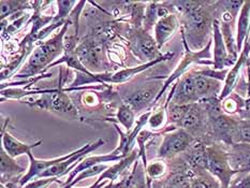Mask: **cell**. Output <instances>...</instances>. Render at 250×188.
Listing matches in <instances>:
<instances>
[{
	"mask_svg": "<svg viewBox=\"0 0 250 188\" xmlns=\"http://www.w3.org/2000/svg\"><path fill=\"white\" fill-rule=\"evenodd\" d=\"M250 36V1L244 2L238 18L236 20V45L241 54L244 45Z\"/></svg>",
	"mask_w": 250,
	"mask_h": 188,
	"instance_id": "obj_19",
	"label": "cell"
},
{
	"mask_svg": "<svg viewBox=\"0 0 250 188\" xmlns=\"http://www.w3.org/2000/svg\"><path fill=\"white\" fill-rule=\"evenodd\" d=\"M66 91L67 89L62 88L61 80L59 87L57 89L43 90L39 99L32 100V102H28L26 104L40 107L43 110L57 113V114H66L74 117L78 115L77 107L73 104L70 97L66 94Z\"/></svg>",
	"mask_w": 250,
	"mask_h": 188,
	"instance_id": "obj_5",
	"label": "cell"
},
{
	"mask_svg": "<svg viewBox=\"0 0 250 188\" xmlns=\"http://www.w3.org/2000/svg\"><path fill=\"white\" fill-rule=\"evenodd\" d=\"M78 3L79 1H62V0L56 1L58 13L56 16H54L53 23H64L68 20L70 14H71L73 9L77 7Z\"/></svg>",
	"mask_w": 250,
	"mask_h": 188,
	"instance_id": "obj_28",
	"label": "cell"
},
{
	"mask_svg": "<svg viewBox=\"0 0 250 188\" xmlns=\"http://www.w3.org/2000/svg\"><path fill=\"white\" fill-rule=\"evenodd\" d=\"M166 121H167V107L164 106L162 109H159L158 111L151 113V115L148 118L147 125L150 127L151 130H157V129H160L164 127Z\"/></svg>",
	"mask_w": 250,
	"mask_h": 188,
	"instance_id": "obj_30",
	"label": "cell"
},
{
	"mask_svg": "<svg viewBox=\"0 0 250 188\" xmlns=\"http://www.w3.org/2000/svg\"><path fill=\"white\" fill-rule=\"evenodd\" d=\"M210 1H173L174 8L182 13L184 28L182 34L192 51L204 48L208 35L213 32L216 8Z\"/></svg>",
	"mask_w": 250,
	"mask_h": 188,
	"instance_id": "obj_1",
	"label": "cell"
},
{
	"mask_svg": "<svg viewBox=\"0 0 250 188\" xmlns=\"http://www.w3.org/2000/svg\"><path fill=\"white\" fill-rule=\"evenodd\" d=\"M108 183H110V181H103L101 183H99L98 181H96L94 184H92L91 186L89 187H86V188H103L105 185H107Z\"/></svg>",
	"mask_w": 250,
	"mask_h": 188,
	"instance_id": "obj_36",
	"label": "cell"
},
{
	"mask_svg": "<svg viewBox=\"0 0 250 188\" xmlns=\"http://www.w3.org/2000/svg\"><path fill=\"white\" fill-rule=\"evenodd\" d=\"M130 186V174L119 182L112 181L103 188H129Z\"/></svg>",
	"mask_w": 250,
	"mask_h": 188,
	"instance_id": "obj_35",
	"label": "cell"
},
{
	"mask_svg": "<svg viewBox=\"0 0 250 188\" xmlns=\"http://www.w3.org/2000/svg\"><path fill=\"white\" fill-rule=\"evenodd\" d=\"M219 23H220L222 38H224L228 54H229V56L232 61L236 63V61L238 59V54L240 53H238V51H237L236 36H234V34H233V24L234 23H231V21H220V20H219Z\"/></svg>",
	"mask_w": 250,
	"mask_h": 188,
	"instance_id": "obj_22",
	"label": "cell"
},
{
	"mask_svg": "<svg viewBox=\"0 0 250 188\" xmlns=\"http://www.w3.org/2000/svg\"><path fill=\"white\" fill-rule=\"evenodd\" d=\"M69 26L70 23L67 20L57 35L38 45L28 58V62H27L24 69H21L16 77L28 78L31 75L40 73L45 68L50 67L54 61L64 52L63 38L69 30Z\"/></svg>",
	"mask_w": 250,
	"mask_h": 188,
	"instance_id": "obj_2",
	"label": "cell"
},
{
	"mask_svg": "<svg viewBox=\"0 0 250 188\" xmlns=\"http://www.w3.org/2000/svg\"><path fill=\"white\" fill-rule=\"evenodd\" d=\"M246 121H250V118H249V120H246Z\"/></svg>",
	"mask_w": 250,
	"mask_h": 188,
	"instance_id": "obj_38",
	"label": "cell"
},
{
	"mask_svg": "<svg viewBox=\"0 0 250 188\" xmlns=\"http://www.w3.org/2000/svg\"><path fill=\"white\" fill-rule=\"evenodd\" d=\"M117 121L126 128L127 132L131 131L135 125V112L128 104H123L119 105L117 111Z\"/></svg>",
	"mask_w": 250,
	"mask_h": 188,
	"instance_id": "obj_25",
	"label": "cell"
},
{
	"mask_svg": "<svg viewBox=\"0 0 250 188\" xmlns=\"http://www.w3.org/2000/svg\"><path fill=\"white\" fill-rule=\"evenodd\" d=\"M179 27V20L175 14H168L160 19L155 25V40L159 48L171 39Z\"/></svg>",
	"mask_w": 250,
	"mask_h": 188,
	"instance_id": "obj_17",
	"label": "cell"
},
{
	"mask_svg": "<svg viewBox=\"0 0 250 188\" xmlns=\"http://www.w3.org/2000/svg\"><path fill=\"white\" fill-rule=\"evenodd\" d=\"M182 36H183V42H184V46H185V55L181 61V63H179L177 68L175 69V71H174L170 75V77H168L166 80V82L164 83V85H162V88L160 90L159 95L157 96L155 102H157L160 99V97L165 94V91L168 88V86L173 84L174 82H175V81L179 80L183 77V75L187 73L189 67L191 66L192 63H206L204 61H208V59L211 58L210 46H211V43H213V39H209L208 42V44H206V46L204 48H202V50L192 51L191 48L188 46L186 39H185V37H184L183 34H182ZM155 102H154V104H155Z\"/></svg>",
	"mask_w": 250,
	"mask_h": 188,
	"instance_id": "obj_6",
	"label": "cell"
},
{
	"mask_svg": "<svg viewBox=\"0 0 250 188\" xmlns=\"http://www.w3.org/2000/svg\"><path fill=\"white\" fill-rule=\"evenodd\" d=\"M81 148L74 150V152L70 153L68 155H64V156H62V157H58V158H53V159H37L34 157V155L30 153L27 154V156H28L29 158V161H30V166H29V169L27 170L26 173L21 177V179L19 180V185L20 187L21 188L23 186H25L26 184H28L29 182H31V180H35L36 177H39L42 173H44V172L50 169L51 167L55 166L59 163H62V161L64 160H68L71 157H73V156H75L77 154L80 153Z\"/></svg>",
	"mask_w": 250,
	"mask_h": 188,
	"instance_id": "obj_10",
	"label": "cell"
},
{
	"mask_svg": "<svg viewBox=\"0 0 250 188\" xmlns=\"http://www.w3.org/2000/svg\"><path fill=\"white\" fill-rule=\"evenodd\" d=\"M161 133H157L153 131H148V130H142L137 138V142L139 144V153L140 156L143 158V164H144V169L145 167L147 166V158H146V149L148 147V143L150 141H153V139L160 136Z\"/></svg>",
	"mask_w": 250,
	"mask_h": 188,
	"instance_id": "obj_26",
	"label": "cell"
},
{
	"mask_svg": "<svg viewBox=\"0 0 250 188\" xmlns=\"http://www.w3.org/2000/svg\"><path fill=\"white\" fill-rule=\"evenodd\" d=\"M213 43H214V50H213V67L215 70H224L228 67H232L235 63L230 58L229 54H228L227 47L225 44L224 38H222L221 29H220V23L218 19H215L213 24Z\"/></svg>",
	"mask_w": 250,
	"mask_h": 188,
	"instance_id": "obj_13",
	"label": "cell"
},
{
	"mask_svg": "<svg viewBox=\"0 0 250 188\" xmlns=\"http://www.w3.org/2000/svg\"><path fill=\"white\" fill-rule=\"evenodd\" d=\"M249 54H250V44L248 41H246L245 45H244L236 63L233 64L231 69H229V72H228V74H227V78L225 80V84H224V86H222L221 94L219 96L220 102L224 101L226 98H228V97L232 94L233 89L235 88L237 81H238V79H240V74H241L242 69L244 66H245V63L249 59Z\"/></svg>",
	"mask_w": 250,
	"mask_h": 188,
	"instance_id": "obj_14",
	"label": "cell"
},
{
	"mask_svg": "<svg viewBox=\"0 0 250 188\" xmlns=\"http://www.w3.org/2000/svg\"><path fill=\"white\" fill-rule=\"evenodd\" d=\"M54 182H58L57 177H38L35 181L29 182L28 184H26L21 188H46L53 184Z\"/></svg>",
	"mask_w": 250,
	"mask_h": 188,
	"instance_id": "obj_32",
	"label": "cell"
},
{
	"mask_svg": "<svg viewBox=\"0 0 250 188\" xmlns=\"http://www.w3.org/2000/svg\"><path fill=\"white\" fill-rule=\"evenodd\" d=\"M242 174L237 180L232 181L230 188H250V172Z\"/></svg>",
	"mask_w": 250,
	"mask_h": 188,
	"instance_id": "obj_33",
	"label": "cell"
},
{
	"mask_svg": "<svg viewBox=\"0 0 250 188\" xmlns=\"http://www.w3.org/2000/svg\"><path fill=\"white\" fill-rule=\"evenodd\" d=\"M0 154H1V163H0V168H1V183L4 184L5 180L7 182L12 181L21 173L26 171L25 168L21 167L15 161V158L10 157V156L5 153V150L1 147L0 149Z\"/></svg>",
	"mask_w": 250,
	"mask_h": 188,
	"instance_id": "obj_21",
	"label": "cell"
},
{
	"mask_svg": "<svg viewBox=\"0 0 250 188\" xmlns=\"http://www.w3.org/2000/svg\"><path fill=\"white\" fill-rule=\"evenodd\" d=\"M160 85H164V84H160V83L146 84L145 86H143V87L135 90L134 93L130 94L126 98V102H125V104L131 107L135 113L141 112L150 104H154L157 96L159 95L160 90L162 88V86Z\"/></svg>",
	"mask_w": 250,
	"mask_h": 188,
	"instance_id": "obj_11",
	"label": "cell"
},
{
	"mask_svg": "<svg viewBox=\"0 0 250 188\" xmlns=\"http://www.w3.org/2000/svg\"><path fill=\"white\" fill-rule=\"evenodd\" d=\"M198 102L199 99L197 89H195L194 73L188 72L178 80L176 85H174L171 95H168V98L165 105L167 106L168 104L175 105H186L198 104Z\"/></svg>",
	"mask_w": 250,
	"mask_h": 188,
	"instance_id": "obj_9",
	"label": "cell"
},
{
	"mask_svg": "<svg viewBox=\"0 0 250 188\" xmlns=\"http://www.w3.org/2000/svg\"><path fill=\"white\" fill-rule=\"evenodd\" d=\"M193 73L195 89H197L199 102L214 98H219L222 90L220 81L208 77H204V75L198 74L195 71H193Z\"/></svg>",
	"mask_w": 250,
	"mask_h": 188,
	"instance_id": "obj_16",
	"label": "cell"
},
{
	"mask_svg": "<svg viewBox=\"0 0 250 188\" xmlns=\"http://www.w3.org/2000/svg\"><path fill=\"white\" fill-rule=\"evenodd\" d=\"M130 44L132 52L140 61L150 63L165 56V54L160 53L156 40L148 34V31L143 28L134 29L130 39Z\"/></svg>",
	"mask_w": 250,
	"mask_h": 188,
	"instance_id": "obj_8",
	"label": "cell"
},
{
	"mask_svg": "<svg viewBox=\"0 0 250 188\" xmlns=\"http://www.w3.org/2000/svg\"><path fill=\"white\" fill-rule=\"evenodd\" d=\"M206 171L219 182L221 188H230L233 177L240 174L232 168L228 152L218 145H206Z\"/></svg>",
	"mask_w": 250,
	"mask_h": 188,
	"instance_id": "obj_4",
	"label": "cell"
},
{
	"mask_svg": "<svg viewBox=\"0 0 250 188\" xmlns=\"http://www.w3.org/2000/svg\"><path fill=\"white\" fill-rule=\"evenodd\" d=\"M233 143L250 144V121H238L237 129L233 139Z\"/></svg>",
	"mask_w": 250,
	"mask_h": 188,
	"instance_id": "obj_29",
	"label": "cell"
},
{
	"mask_svg": "<svg viewBox=\"0 0 250 188\" xmlns=\"http://www.w3.org/2000/svg\"><path fill=\"white\" fill-rule=\"evenodd\" d=\"M140 157V153L139 152H131L129 156H127L126 158L122 159L121 161H117L115 165L110 166V168L105 170L103 173L98 177V182L101 183L103 181H117V179L122 174H124L126 172L129 167L131 166L133 163H135Z\"/></svg>",
	"mask_w": 250,
	"mask_h": 188,
	"instance_id": "obj_20",
	"label": "cell"
},
{
	"mask_svg": "<svg viewBox=\"0 0 250 188\" xmlns=\"http://www.w3.org/2000/svg\"><path fill=\"white\" fill-rule=\"evenodd\" d=\"M74 53L83 66L91 73L100 74L108 69L104 56V44L92 35H87L79 43Z\"/></svg>",
	"mask_w": 250,
	"mask_h": 188,
	"instance_id": "obj_3",
	"label": "cell"
},
{
	"mask_svg": "<svg viewBox=\"0 0 250 188\" xmlns=\"http://www.w3.org/2000/svg\"><path fill=\"white\" fill-rule=\"evenodd\" d=\"M245 1H232V0H228V1H219V4L224 7V10L228 11L233 18L237 20L238 14H240L241 10Z\"/></svg>",
	"mask_w": 250,
	"mask_h": 188,
	"instance_id": "obj_31",
	"label": "cell"
},
{
	"mask_svg": "<svg viewBox=\"0 0 250 188\" xmlns=\"http://www.w3.org/2000/svg\"><path fill=\"white\" fill-rule=\"evenodd\" d=\"M167 172V165L164 159H158L150 161L147 166L145 167V176L146 183H147V188H151V182L161 180Z\"/></svg>",
	"mask_w": 250,
	"mask_h": 188,
	"instance_id": "obj_23",
	"label": "cell"
},
{
	"mask_svg": "<svg viewBox=\"0 0 250 188\" xmlns=\"http://www.w3.org/2000/svg\"><path fill=\"white\" fill-rule=\"evenodd\" d=\"M29 16L28 15H21L20 19H18V20H15L13 23H12V25H10L7 29H5V34H8V35H12V34H14V32L18 30V29H20L21 26L24 25V23L26 21V20L28 19Z\"/></svg>",
	"mask_w": 250,
	"mask_h": 188,
	"instance_id": "obj_34",
	"label": "cell"
},
{
	"mask_svg": "<svg viewBox=\"0 0 250 188\" xmlns=\"http://www.w3.org/2000/svg\"><path fill=\"white\" fill-rule=\"evenodd\" d=\"M190 188H221L219 182L206 170H195V174L190 180Z\"/></svg>",
	"mask_w": 250,
	"mask_h": 188,
	"instance_id": "obj_24",
	"label": "cell"
},
{
	"mask_svg": "<svg viewBox=\"0 0 250 188\" xmlns=\"http://www.w3.org/2000/svg\"><path fill=\"white\" fill-rule=\"evenodd\" d=\"M208 118L215 136L230 145L233 144L238 121L222 112L208 115Z\"/></svg>",
	"mask_w": 250,
	"mask_h": 188,
	"instance_id": "obj_12",
	"label": "cell"
},
{
	"mask_svg": "<svg viewBox=\"0 0 250 188\" xmlns=\"http://www.w3.org/2000/svg\"><path fill=\"white\" fill-rule=\"evenodd\" d=\"M193 142V136L185 129H172L165 134L158 149V157L161 159L175 157L176 155L186 152Z\"/></svg>",
	"mask_w": 250,
	"mask_h": 188,
	"instance_id": "obj_7",
	"label": "cell"
},
{
	"mask_svg": "<svg viewBox=\"0 0 250 188\" xmlns=\"http://www.w3.org/2000/svg\"><path fill=\"white\" fill-rule=\"evenodd\" d=\"M248 42H249V44H250V36H249V38H248V40H247Z\"/></svg>",
	"mask_w": 250,
	"mask_h": 188,
	"instance_id": "obj_37",
	"label": "cell"
},
{
	"mask_svg": "<svg viewBox=\"0 0 250 188\" xmlns=\"http://www.w3.org/2000/svg\"><path fill=\"white\" fill-rule=\"evenodd\" d=\"M8 123H9V118L7 120V122H5V126L1 130V144H2L1 147L5 150V153H7L10 157L16 158L21 155H24V154L27 155L35 147L39 146L40 144H42V141H38L34 144H26L19 141L18 139L14 138L12 134L7 130Z\"/></svg>",
	"mask_w": 250,
	"mask_h": 188,
	"instance_id": "obj_15",
	"label": "cell"
},
{
	"mask_svg": "<svg viewBox=\"0 0 250 188\" xmlns=\"http://www.w3.org/2000/svg\"><path fill=\"white\" fill-rule=\"evenodd\" d=\"M205 107L202 106V104H192L188 105V110L185 114L183 121L179 125V128L185 129L189 133L197 132L204 125L206 117Z\"/></svg>",
	"mask_w": 250,
	"mask_h": 188,
	"instance_id": "obj_18",
	"label": "cell"
},
{
	"mask_svg": "<svg viewBox=\"0 0 250 188\" xmlns=\"http://www.w3.org/2000/svg\"><path fill=\"white\" fill-rule=\"evenodd\" d=\"M30 3L31 2L28 1H5V0H1V1H0V8H1L0 16H1V21H3L5 18H8L11 14L18 13L19 11L28 8L27 5Z\"/></svg>",
	"mask_w": 250,
	"mask_h": 188,
	"instance_id": "obj_27",
	"label": "cell"
}]
</instances>
